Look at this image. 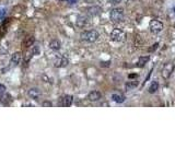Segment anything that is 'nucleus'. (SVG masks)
Here are the masks:
<instances>
[{
	"label": "nucleus",
	"mask_w": 175,
	"mask_h": 164,
	"mask_svg": "<svg viewBox=\"0 0 175 164\" xmlns=\"http://www.w3.org/2000/svg\"><path fill=\"white\" fill-rule=\"evenodd\" d=\"M43 106H52L50 102H43Z\"/></svg>",
	"instance_id": "a878e982"
},
{
	"label": "nucleus",
	"mask_w": 175,
	"mask_h": 164,
	"mask_svg": "<svg viewBox=\"0 0 175 164\" xmlns=\"http://www.w3.org/2000/svg\"><path fill=\"white\" fill-rule=\"evenodd\" d=\"M10 19H6L4 20L3 22H2V24L0 25V38H1L2 36H3L4 34L7 33V30H8V26H9V24H10Z\"/></svg>",
	"instance_id": "9b49d317"
},
{
	"label": "nucleus",
	"mask_w": 175,
	"mask_h": 164,
	"mask_svg": "<svg viewBox=\"0 0 175 164\" xmlns=\"http://www.w3.org/2000/svg\"><path fill=\"white\" fill-rule=\"evenodd\" d=\"M137 77V74H129V78L131 79V78H136Z\"/></svg>",
	"instance_id": "cd10ccee"
},
{
	"label": "nucleus",
	"mask_w": 175,
	"mask_h": 164,
	"mask_svg": "<svg viewBox=\"0 0 175 164\" xmlns=\"http://www.w3.org/2000/svg\"><path fill=\"white\" fill-rule=\"evenodd\" d=\"M102 97V94L101 92H99V91H91L90 93L88 94V100L91 102H96L99 101L100 99Z\"/></svg>",
	"instance_id": "1a4fd4ad"
},
{
	"label": "nucleus",
	"mask_w": 175,
	"mask_h": 164,
	"mask_svg": "<svg viewBox=\"0 0 175 164\" xmlns=\"http://www.w3.org/2000/svg\"><path fill=\"white\" fill-rule=\"evenodd\" d=\"M163 28H164V25H163V23L161 21H159V20H152L151 22H150V31H151L152 33H160L161 31L163 30Z\"/></svg>",
	"instance_id": "39448f33"
},
{
	"label": "nucleus",
	"mask_w": 175,
	"mask_h": 164,
	"mask_svg": "<svg viewBox=\"0 0 175 164\" xmlns=\"http://www.w3.org/2000/svg\"><path fill=\"white\" fill-rule=\"evenodd\" d=\"M68 59L66 58V57H64V56H61V57H58V58L55 60V67L56 68H63V67H66V66L68 65Z\"/></svg>",
	"instance_id": "6e6552de"
},
{
	"label": "nucleus",
	"mask_w": 175,
	"mask_h": 164,
	"mask_svg": "<svg viewBox=\"0 0 175 164\" xmlns=\"http://www.w3.org/2000/svg\"><path fill=\"white\" fill-rule=\"evenodd\" d=\"M125 38V33L119 28H114L111 33V39L113 42H121Z\"/></svg>",
	"instance_id": "20e7f679"
},
{
	"label": "nucleus",
	"mask_w": 175,
	"mask_h": 164,
	"mask_svg": "<svg viewBox=\"0 0 175 164\" xmlns=\"http://www.w3.org/2000/svg\"><path fill=\"white\" fill-rule=\"evenodd\" d=\"M60 1L67 2V3H69V4H75L78 0H60Z\"/></svg>",
	"instance_id": "b1692460"
},
{
	"label": "nucleus",
	"mask_w": 175,
	"mask_h": 164,
	"mask_svg": "<svg viewBox=\"0 0 175 164\" xmlns=\"http://www.w3.org/2000/svg\"><path fill=\"white\" fill-rule=\"evenodd\" d=\"M112 100L114 102H116V103H123V102L125 101V97H124L123 95H121V94H113L112 95Z\"/></svg>",
	"instance_id": "a211bd4d"
},
{
	"label": "nucleus",
	"mask_w": 175,
	"mask_h": 164,
	"mask_svg": "<svg viewBox=\"0 0 175 164\" xmlns=\"http://www.w3.org/2000/svg\"><path fill=\"white\" fill-rule=\"evenodd\" d=\"M34 42H35L34 36H28V37H25V38L23 39V42H22V47H23V48L31 47V46L34 45Z\"/></svg>",
	"instance_id": "9d476101"
},
{
	"label": "nucleus",
	"mask_w": 175,
	"mask_h": 164,
	"mask_svg": "<svg viewBox=\"0 0 175 164\" xmlns=\"http://www.w3.org/2000/svg\"><path fill=\"white\" fill-rule=\"evenodd\" d=\"M101 12H102L101 7H97V6L91 7V8L88 10V13H89L90 15H97V14H100Z\"/></svg>",
	"instance_id": "2eb2a0df"
},
{
	"label": "nucleus",
	"mask_w": 175,
	"mask_h": 164,
	"mask_svg": "<svg viewBox=\"0 0 175 164\" xmlns=\"http://www.w3.org/2000/svg\"><path fill=\"white\" fill-rule=\"evenodd\" d=\"M173 71H174V64L170 63V64L164 65V67L162 68V71H161V74H162V77L165 80H167V79L172 76Z\"/></svg>",
	"instance_id": "7ed1b4c3"
},
{
	"label": "nucleus",
	"mask_w": 175,
	"mask_h": 164,
	"mask_svg": "<svg viewBox=\"0 0 175 164\" xmlns=\"http://www.w3.org/2000/svg\"><path fill=\"white\" fill-rule=\"evenodd\" d=\"M110 64H111V61H107V63H102V66H103V67H105V66H110Z\"/></svg>",
	"instance_id": "bb28decb"
},
{
	"label": "nucleus",
	"mask_w": 175,
	"mask_h": 164,
	"mask_svg": "<svg viewBox=\"0 0 175 164\" xmlns=\"http://www.w3.org/2000/svg\"><path fill=\"white\" fill-rule=\"evenodd\" d=\"M110 19L114 23H119L124 20V10L123 8H114L110 13Z\"/></svg>",
	"instance_id": "f03ea898"
},
{
	"label": "nucleus",
	"mask_w": 175,
	"mask_h": 164,
	"mask_svg": "<svg viewBox=\"0 0 175 164\" xmlns=\"http://www.w3.org/2000/svg\"><path fill=\"white\" fill-rule=\"evenodd\" d=\"M158 46H159V44H158V43H156V44H154V45H152V47H150L149 49H148V52H149V53H153L154 50H156L157 48H158Z\"/></svg>",
	"instance_id": "4be33fe9"
},
{
	"label": "nucleus",
	"mask_w": 175,
	"mask_h": 164,
	"mask_svg": "<svg viewBox=\"0 0 175 164\" xmlns=\"http://www.w3.org/2000/svg\"><path fill=\"white\" fill-rule=\"evenodd\" d=\"M87 18H78V20H77V25L79 26V28H83V26L87 24Z\"/></svg>",
	"instance_id": "aec40b11"
},
{
	"label": "nucleus",
	"mask_w": 175,
	"mask_h": 164,
	"mask_svg": "<svg viewBox=\"0 0 175 164\" xmlns=\"http://www.w3.org/2000/svg\"><path fill=\"white\" fill-rule=\"evenodd\" d=\"M159 90V82L158 81H153L151 82V84H150L149 86V93H156L157 91Z\"/></svg>",
	"instance_id": "f3484780"
},
{
	"label": "nucleus",
	"mask_w": 175,
	"mask_h": 164,
	"mask_svg": "<svg viewBox=\"0 0 175 164\" xmlns=\"http://www.w3.org/2000/svg\"><path fill=\"white\" fill-rule=\"evenodd\" d=\"M49 47H50V49H53V50H59L61 47V43L58 39H52L49 43Z\"/></svg>",
	"instance_id": "4468645a"
},
{
	"label": "nucleus",
	"mask_w": 175,
	"mask_h": 164,
	"mask_svg": "<svg viewBox=\"0 0 175 164\" xmlns=\"http://www.w3.org/2000/svg\"><path fill=\"white\" fill-rule=\"evenodd\" d=\"M149 60H150L149 56H142V57H140V58L138 59V63H137L136 66H137V67H139V68H141V67H143V66H145Z\"/></svg>",
	"instance_id": "dca6fc26"
},
{
	"label": "nucleus",
	"mask_w": 175,
	"mask_h": 164,
	"mask_svg": "<svg viewBox=\"0 0 175 164\" xmlns=\"http://www.w3.org/2000/svg\"><path fill=\"white\" fill-rule=\"evenodd\" d=\"M121 0H111V3H113V4H118V3H121Z\"/></svg>",
	"instance_id": "393cba45"
},
{
	"label": "nucleus",
	"mask_w": 175,
	"mask_h": 164,
	"mask_svg": "<svg viewBox=\"0 0 175 164\" xmlns=\"http://www.w3.org/2000/svg\"><path fill=\"white\" fill-rule=\"evenodd\" d=\"M99 36H100L99 32L95 30L85 31V32L81 33V35H80L81 39L85 42H88V43H94V42H96Z\"/></svg>",
	"instance_id": "f257e3e1"
},
{
	"label": "nucleus",
	"mask_w": 175,
	"mask_h": 164,
	"mask_svg": "<svg viewBox=\"0 0 175 164\" xmlns=\"http://www.w3.org/2000/svg\"><path fill=\"white\" fill-rule=\"evenodd\" d=\"M6 13H7L6 8H2V7H0V19H1V18H3L4 15H6Z\"/></svg>",
	"instance_id": "412c9836"
},
{
	"label": "nucleus",
	"mask_w": 175,
	"mask_h": 164,
	"mask_svg": "<svg viewBox=\"0 0 175 164\" xmlns=\"http://www.w3.org/2000/svg\"><path fill=\"white\" fill-rule=\"evenodd\" d=\"M0 102H2L3 104L8 105V104H10L11 102H12V96H11L10 94H8V93L4 92L3 94L0 95Z\"/></svg>",
	"instance_id": "f8f14e48"
},
{
	"label": "nucleus",
	"mask_w": 175,
	"mask_h": 164,
	"mask_svg": "<svg viewBox=\"0 0 175 164\" xmlns=\"http://www.w3.org/2000/svg\"><path fill=\"white\" fill-rule=\"evenodd\" d=\"M6 85H4V84H2V83H0V95L1 94H3L4 92H6Z\"/></svg>",
	"instance_id": "5701e85b"
},
{
	"label": "nucleus",
	"mask_w": 175,
	"mask_h": 164,
	"mask_svg": "<svg viewBox=\"0 0 175 164\" xmlns=\"http://www.w3.org/2000/svg\"><path fill=\"white\" fill-rule=\"evenodd\" d=\"M21 59H22V55L20 52H15L14 54L12 55L11 57V61H12L13 65H18V64L21 63Z\"/></svg>",
	"instance_id": "ddd939ff"
},
{
	"label": "nucleus",
	"mask_w": 175,
	"mask_h": 164,
	"mask_svg": "<svg viewBox=\"0 0 175 164\" xmlns=\"http://www.w3.org/2000/svg\"><path fill=\"white\" fill-rule=\"evenodd\" d=\"M74 103V96L72 95H64L60 97V105L65 106V107H69Z\"/></svg>",
	"instance_id": "423d86ee"
},
{
	"label": "nucleus",
	"mask_w": 175,
	"mask_h": 164,
	"mask_svg": "<svg viewBox=\"0 0 175 164\" xmlns=\"http://www.w3.org/2000/svg\"><path fill=\"white\" fill-rule=\"evenodd\" d=\"M137 84H138V82H137V81H128L127 83L125 84L126 91H129V90H131V89L136 88Z\"/></svg>",
	"instance_id": "6ab92c4d"
},
{
	"label": "nucleus",
	"mask_w": 175,
	"mask_h": 164,
	"mask_svg": "<svg viewBox=\"0 0 175 164\" xmlns=\"http://www.w3.org/2000/svg\"><path fill=\"white\" fill-rule=\"evenodd\" d=\"M41 91H39V89L37 88H32L30 89V90L28 91V95L30 99L32 100H35V101H37V100H39V97H41Z\"/></svg>",
	"instance_id": "0eeeda50"
}]
</instances>
